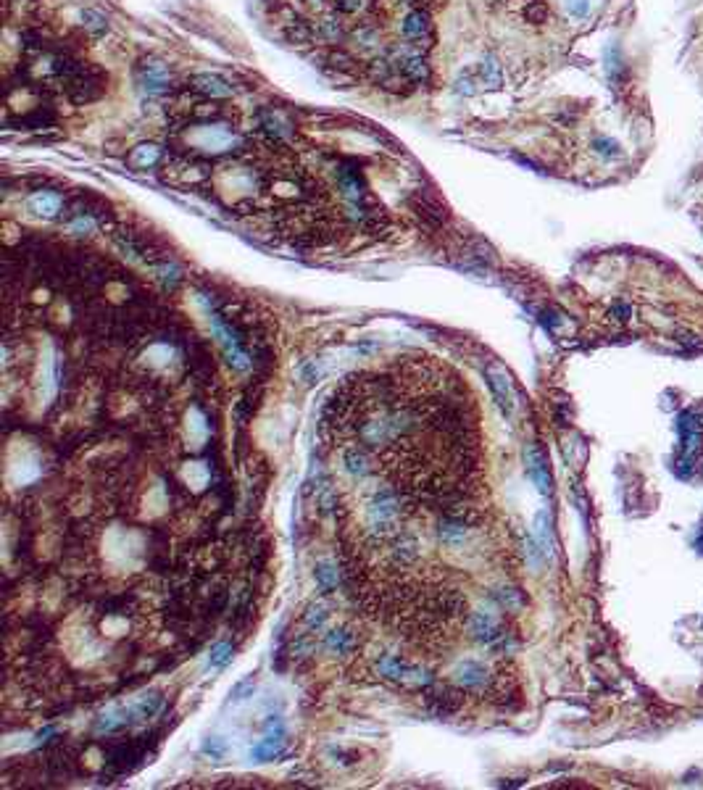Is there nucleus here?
Returning <instances> with one entry per match:
<instances>
[{
  "instance_id": "f257e3e1",
  "label": "nucleus",
  "mask_w": 703,
  "mask_h": 790,
  "mask_svg": "<svg viewBox=\"0 0 703 790\" xmlns=\"http://www.w3.org/2000/svg\"><path fill=\"white\" fill-rule=\"evenodd\" d=\"M677 432H679V458L677 472L679 477H690L695 467V456L701 451V421L693 411L677 414Z\"/></svg>"
},
{
  "instance_id": "f03ea898",
  "label": "nucleus",
  "mask_w": 703,
  "mask_h": 790,
  "mask_svg": "<svg viewBox=\"0 0 703 790\" xmlns=\"http://www.w3.org/2000/svg\"><path fill=\"white\" fill-rule=\"evenodd\" d=\"M238 145L232 127H226L222 121H208V124H195L190 134V148L195 153H226Z\"/></svg>"
},
{
  "instance_id": "7ed1b4c3",
  "label": "nucleus",
  "mask_w": 703,
  "mask_h": 790,
  "mask_svg": "<svg viewBox=\"0 0 703 790\" xmlns=\"http://www.w3.org/2000/svg\"><path fill=\"white\" fill-rule=\"evenodd\" d=\"M377 674L385 677V680H390V683L408 685V688H422V685H427L432 680L422 667L395 656V653H382L377 658Z\"/></svg>"
},
{
  "instance_id": "20e7f679",
  "label": "nucleus",
  "mask_w": 703,
  "mask_h": 790,
  "mask_svg": "<svg viewBox=\"0 0 703 790\" xmlns=\"http://www.w3.org/2000/svg\"><path fill=\"white\" fill-rule=\"evenodd\" d=\"M134 74H137V84H140V90L148 93V95L158 98V95L171 93V74H169L164 61L143 59L140 63H137Z\"/></svg>"
},
{
  "instance_id": "39448f33",
  "label": "nucleus",
  "mask_w": 703,
  "mask_h": 790,
  "mask_svg": "<svg viewBox=\"0 0 703 790\" xmlns=\"http://www.w3.org/2000/svg\"><path fill=\"white\" fill-rule=\"evenodd\" d=\"M208 319H211V330H214V335H216V343L222 346L226 361L232 364V369L245 371L248 366H251V361H248V353H245L242 346H240L238 335L232 332V327H229V324H226L216 311L208 313Z\"/></svg>"
},
{
  "instance_id": "423d86ee",
  "label": "nucleus",
  "mask_w": 703,
  "mask_h": 790,
  "mask_svg": "<svg viewBox=\"0 0 703 790\" xmlns=\"http://www.w3.org/2000/svg\"><path fill=\"white\" fill-rule=\"evenodd\" d=\"M185 90H190L192 95L203 98V100H229V98L235 95L232 82L224 79L222 74H211V72H201V74L187 77Z\"/></svg>"
},
{
  "instance_id": "0eeeda50",
  "label": "nucleus",
  "mask_w": 703,
  "mask_h": 790,
  "mask_svg": "<svg viewBox=\"0 0 703 790\" xmlns=\"http://www.w3.org/2000/svg\"><path fill=\"white\" fill-rule=\"evenodd\" d=\"M401 32H403V37L411 45H422V42L432 45V40H435V26H432V16H429L427 8L417 6V8H411V11L405 13L403 22H401Z\"/></svg>"
},
{
  "instance_id": "6e6552de",
  "label": "nucleus",
  "mask_w": 703,
  "mask_h": 790,
  "mask_svg": "<svg viewBox=\"0 0 703 790\" xmlns=\"http://www.w3.org/2000/svg\"><path fill=\"white\" fill-rule=\"evenodd\" d=\"M466 630H469V635H472L477 643H485V646H498V643H503V637H506L501 622H498L490 611H474V614L469 617Z\"/></svg>"
},
{
  "instance_id": "1a4fd4ad",
  "label": "nucleus",
  "mask_w": 703,
  "mask_h": 790,
  "mask_svg": "<svg viewBox=\"0 0 703 790\" xmlns=\"http://www.w3.org/2000/svg\"><path fill=\"white\" fill-rule=\"evenodd\" d=\"M393 66L405 82H414V84L432 82V69H429L424 53H403V56H398V61H393Z\"/></svg>"
},
{
  "instance_id": "9d476101",
  "label": "nucleus",
  "mask_w": 703,
  "mask_h": 790,
  "mask_svg": "<svg viewBox=\"0 0 703 790\" xmlns=\"http://www.w3.org/2000/svg\"><path fill=\"white\" fill-rule=\"evenodd\" d=\"M456 683L464 690H485L490 685V669L477 658H464L456 669Z\"/></svg>"
},
{
  "instance_id": "9b49d317",
  "label": "nucleus",
  "mask_w": 703,
  "mask_h": 790,
  "mask_svg": "<svg viewBox=\"0 0 703 790\" xmlns=\"http://www.w3.org/2000/svg\"><path fill=\"white\" fill-rule=\"evenodd\" d=\"M466 538H469V525H466V519H461L458 514H448L445 519H440V525H438V540H440L445 548L458 551V548H464Z\"/></svg>"
},
{
  "instance_id": "f8f14e48",
  "label": "nucleus",
  "mask_w": 703,
  "mask_h": 790,
  "mask_svg": "<svg viewBox=\"0 0 703 790\" xmlns=\"http://www.w3.org/2000/svg\"><path fill=\"white\" fill-rule=\"evenodd\" d=\"M488 385H490V390H493V395H495V401H498V406L503 408V414L511 417L513 408H516V393H513V385L511 380H509V374L501 369H488Z\"/></svg>"
},
{
  "instance_id": "ddd939ff",
  "label": "nucleus",
  "mask_w": 703,
  "mask_h": 790,
  "mask_svg": "<svg viewBox=\"0 0 703 790\" xmlns=\"http://www.w3.org/2000/svg\"><path fill=\"white\" fill-rule=\"evenodd\" d=\"M525 461H527V474H530V479L535 482V488L543 495L546 493H550V474H548V464H546V458H543V454H540V448L537 445H527L525 448Z\"/></svg>"
},
{
  "instance_id": "4468645a",
  "label": "nucleus",
  "mask_w": 703,
  "mask_h": 790,
  "mask_svg": "<svg viewBox=\"0 0 703 790\" xmlns=\"http://www.w3.org/2000/svg\"><path fill=\"white\" fill-rule=\"evenodd\" d=\"M161 161H164V148L158 143H137L130 150V156H127V164H130L134 171L155 169Z\"/></svg>"
},
{
  "instance_id": "2eb2a0df",
  "label": "nucleus",
  "mask_w": 703,
  "mask_h": 790,
  "mask_svg": "<svg viewBox=\"0 0 703 790\" xmlns=\"http://www.w3.org/2000/svg\"><path fill=\"white\" fill-rule=\"evenodd\" d=\"M26 208L35 216H40V219H56L61 214V208H63V198L53 190H40L35 195H29Z\"/></svg>"
},
{
  "instance_id": "dca6fc26",
  "label": "nucleus",
  "mask_w": 703,
  "mask_h": 790,
  "mask_svg": "<svg viewBox=\"0 0 703 790\" xmlns=\"http://www.w3.org/2000/svg\"><path fill=\"white\" fill-rule=\"evenodd\" d=\"M324 648L334 656H346L356 648V635L346 627H334L330 633H324Z\"/></svg>"
},
{
  "instance_id": "f3484780",
  "label": "nucleus",
  "mask_w": 703,
  "mask_h": 790,
  "mask_svg": "<svg viewBox=\"0 0 703 790\" xmlns=\"http://www.w3.org/2000/svg\"><path fill=\"white\" fill-rule=\"evenodd\" d=\"M282 745H285V730L279 727L277 732H269L261 743L253 745V751H251L253 761H272L275 756H279Z\"/></svg>"
},
{
  "instance_id": "a211bd4d",
  "label": "nucleus",
  "mask_w": 703,
  "mask_h": 790,
  "mask_svg": "<svg viewBox=\"0 0 703 790\" xmlns=\"http://www.w3.org/2000/svg\"><path fill=\"white\" fill-rule=\"evenodd\" d=\"M161 706H164V695L161 693H150L145 695V698H140L137 704L132 708H127V714H130V725H134V722H145V719H153L158 711H161Z\"/></svg>"
},
{
  "instance_id": "6ab92c4d",
  "label": "nucleus",
  "mask_w": 703,
  "mask_h": 790,
  "mask_svg": "<svg viewBox=\"0 0 703 790\" xmlns=\"http://www.w3.org/2000/svg\"><path fill=\"white\" fill-rule=\"evenodd\" d=\"M327 63L332 66V69H337V74H350V77H361L364 74V66H361V61L353 59L350 53H346V50H330V56H327Z\"/></svg>"
},
{
  "instance_id": "aec40b11",
  "label": "nucleus",
  "mask_w": 703,
  "mask_h": 790,
  "mask_svg": "<svg viewBox=\"0 0 703 790\" xmlns=\"http://www.w3.org/2000/svg\"><path fill=\"white\" fill-rule=\"evenodd\" d=\"M82 29L90 40H100L108 35V19L95 8H84L82 11Z\"/></svg>"
},
{
  "instance_id": "412c9836",
  "label": "nucleus",
  "mask_w": 703,
  "mask_h": 790,
  "mask_svg": "<svg viewBox=\"0 0 703 790\" xmlns=\"http://www.w3.org/2000/svg\"><path fill=\"white\" fill-rule=\"evenodd\" d=\"M319 37L327 42H343L346 40V26L340 22V16H327L319 22Z\"/></svg>"
},
{
  "instance_id": "4be33fe9",
  "label": "nucleus",
  "mask_w": 703,
  "mask_h": 790,
  "mask_svg": "<svg viewBox=\"0 0 703 790\" xmlns=\"http://www.w3.org/2000/svg\"><path fill=\"white\" fill-rule=\"evenodd\" d=\"M314 580H316V585L322 587L324 593H332L337 582H340V575H337V569L330 561H322L314 569Z\"/></svg>"
},
{
  "instance_id": "5701e85b",
  "label": "nucleus",
  "mask_w": 703,
  "mask_h": 790,
  "mask_svg": "<svg viewBox=\"0 0 703 790\" xmlns=\"http://www.w3.org/2000/svg\"><path fill=\"white\" fill-rule=\"evenodd\" d=\"M479 79L488 84V87H501L503 84L501 63L495 59H482V63H479Z\"/></svg>"
},
{
  "instance_id": "b1692460",
  "label": "nucleus",
  "mask_w": 703,
  "mask_h": 790,
  "mask_svg": "<svg viewBox=\"0 0 703 790\" xmlns=\"http://www.w3.org/2000/svg\"><path fill=\"white\" fill-rule=\"evenodd\" d=\"M535 538H537V543L543 545L546 556H548V553H550V519H548V511H537V516H535Z\"/></svg>"
},
{
  "instance_id": "393cba45",
  "label": "nucleus",
  "mask_w": 703,
  "mask_h": 790,
  "mask_svg": "<svg viewBox=\"0 0 703 790\" xmlns=\"http://www.w3.org/2000/svg\"><path fill=\"white\" fill-rule=\"evenodd\" d=\"M327 619H330V609L324 606V603H314L309 611H306V627L309 630H322L324 624H327Z\"/></svg>"
},
{
  "instance_id": "a878e982",
  "label": "nucleus",
  "mask_w": 703,
  "mask_h": 790,
  "mask_svg": "<svg viewBox=\"0 0 703 790\" xmlns=\"http://www.w3.org/2000/svg\"><path fill=\"white\" fill-rule=\"evenodd\" d=\"M593 150L603 158H619L621 156L619 143H617V140H611V137H603V134H598L596 140H593Z\"/></svg>"
},
{
  "instance_id": "bb28decb",
  "label": "nucleus",
  "mask_w": 703,
  "mask_h": 790,
  "mask_svg": "<svg viewBox=\"0 0 703 790\" xmlns=\"http://www.w3.org/2000/svg\"><path fill=\"white\" fill-rule=\"evenodd\" d=\"M548 6L546 3H540V0H532V3H527L525 8V19L527 22H532V24H543V22H548Z\"/></svg>"
},
{
  "instance_id": "cd10ccee",
  "label": "nucleus",
  "mask_w": 703,
  "mask_h": 790,
  "mask_svg": "<svg viewBox=\"0 0 703 790\" xmlns=\"http://www.w3.org/2000/svg\"><path fill=\"white\" fill-rule=\"evenodd\" d=\"M229 658H232V643H216V646L211 648L208 664H211L214 669H219V667H224Z\"/></svg>"
},
{
  "instance_id": "c85d7f7f",
  "label": "nucleus",
  "mask_w": 703,
  "mask_h": 790,
  "mask_svg": "<svg viewBox=\"0 0 703 790\" xmlns=\"http://www.w3.org/2000/svg\"><path fill=\"white\" fill-rule=\"evenodd\" d=\"M203 754L211 756V759H224L226 754V741L224 738H219V735H214V738H206V743H203Z\"/></svg>"
},
{
  "instance_id": "c756f323",
  "label": "nucleus",
  "mask_w": 703,
  "mask_h": 790,
  "mask_svg": "<svg viewBox=\"0 0 703 790\" xmlns=\"http://www.w3.org/2000/svg\"><path fill=\"white\" fill-rule=\"evenodd\" d=\"M495 601H498L501 606H506V609H519V606H522V598H519V593H516L513 587L495 590Z\"/></svg>"
},
{
  "instance_id": "7c9ffc66",
  "label": "nucleus",
  "mask_w": 703,
  "mask_h": 790,
  "mask_svg": "<svg viewBox=\"0 0 703 790\" xmlns=\"http://www.w3.org/2000/svg\"><path fill=\"white\" fill-rule=\"evenodd\" d=\"M330 3H332V11L337 16H350L364 6V0H330Z\"/></svg>"
},
{
  "instance_id": "2f4dec72",
  "label": "nucleus",
  "mask_w": 703,
  "mask_h": 790,
  "mask_svg": "<svg viewBox=\"0 0 703 790\" xmlns=\"http://www.w3.org/2000/svg\"><path fill=\"white\" fill-rule=\"evenodd\" d=\"M253 690H256V683H253V677H245L242 683L235 685V690H232V701H245L248 695H253Z\"/></svg>"
},
{
  "instance_id": "473e14b6",
  "label": "nucleus",
  "mask_w": 703,
  "mask_h": 790,
  "mask_svg": "<svg viewBox=\"0 0 703 790\" xmlns=\"http://www.w3.org/2000/svg\"><path fill=\"white\" fill-rule=\"evenodd\" d=\"M566 11L572 13L574 19H585L590 13V0H566Z\"/></svg>"
},
{
  "instance_id": "72a5a7b5",
  "label": "nucleus",
  "mask_w": 703,
  "mask_h": 790,
  "mask_svg": "<svg viewBox=\"0 0 703 790\" xmlns=\"http://www.w3.org/2000/svg\"><path fill=\"white\" fill-rule=\"evenodd\" d=\"M316 3H319V0H316Z\"/></svg>"
}]
</instances>
